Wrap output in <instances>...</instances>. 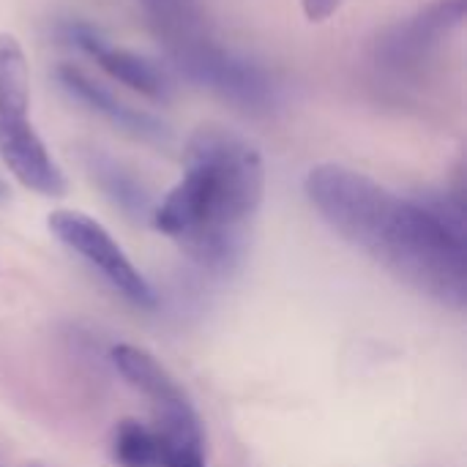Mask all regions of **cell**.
<instances>
[{
	"instance_id": "6da1fadb",
	"label": "cell",
	"mask_w": 467,
	"mask_h": 467,
	"mask_svg": "<svg viewBox=\"0 0 467 467\" xmlns=\"http://www.w3.org/2000/svg\"><path fill=\"white\" fill-rule=\"evenodd\" d=\"M304 192L323 222L419 293L462 309L467 301V219L457 192L400 197L345 164H317Z\"/></svg>"
},
{
	"instance_id": "7a4b0ae2",
	"label": "cell",
	"mask_w": 467,
	"mask_h": 467,
	"mask_svg": "<svg viewBox=\"0 0 467 467\" xmlns=\"http://www.w3.org/2000/svg\"><path fill=\"white\" fill-rule=\"evenodd\" d=\"M183 178L153 208V227L200 268L233 274L265 197L263 153L241 134L200 126L183 148Z\"/></svg>"
},
{
	"instance_id": "3957f363",
	"label": "cell",
	"mask_w": 467,
	"mask_h": 467,
	"mask_svg": "<svg viewBox=\"0 0 467 467\" xmlns=\"http://www.w3.org/2000/svg\"><path fill=\"white\" fill-rule=\"evenodd\" d=\"M0 159L41 197H63L68 181L30 120V68L22 44L0 33Z\"/></svg>"
},
{
	"instance_id": "277c9868",
	"label": "cell",
	"mask_w": 467,
	"mask_h": 467,
	"mask_svg": "<svg viewBox=\"0 0 467 467\" xmlns=\"http://www.w3.org/2000/svg\"><path fill=\"white\" fill-rule=\"evenodd\" d=\"M170 66L197 88L211 90L222 101L246 115H271L282 104V82L263 63L219 44L211 36L167 55Z\"/></svg>"
},
{
	"instance_id": "5b68a950",
	"label": "cell",
	"mask_w": 467,
	"mask_h": 467,
	"mask_svg": "<svg viewBox=\"0 0 467 467\" xmlns=\"http://www.w3.org/2000/svg\"><path fill=\"white\" fill-rule=\"evenodd\" d=\"M467 0H435L427 8L389 25L375 47L372 66L378 74L402 88L419 82L443 44L465 25Z\"/></svg>"
},
{
	"instance_id": "8992f818",
	"label": "cell",
	"mask_w": 467,
	"mask_h": 467,
	"mask_svg": "<svg viewBox=\"0 0 467 467\" xmlns=\"http://www.w3.org/2000/svg\"><path fill=\"white\" fill-rule=\"evenodd\" d=\"M49 233L71 249L77 257H82L93 271H99L126 301L142 309L156 306V290L150 282L140 274V268L129 260L123 246L88 213L79 211H52L49 219Z\"/></svg>"
},
{
	"instance_id": "52a82bcc",
	"label": "cell",
	"mask_w": 467,
	"mask_h": 467,
	"mask_svg": "<svg viewBox=\"0 0 467 467\" xmlns=\"http://www.w3.org/2000/svg\"><path fill=\"white\" fill-rule=\"evenodd\" d=\"M55 82L71 101L82 104L88 112L99 115L101 120L112 123L126 137H131L142 145H153V148H170L172 145V140H175L172 129L161 118L123 101L109 88L96 82L90 74L77 68L74 63H60L55 68Z\"/></svg>"
},
{
	"instance_id": "ba28073f",
	"label": "cell",
	"mask_w": 467,
	"mask_h": 467,
	"mask_svg": "<svg viewBox=\"0 0 467 467\" xmlns=\"http://www.w3.org/2000/svg\"><path fill=\"white\" fill-rule=\"evenodd\" d=\"M66 41H71L77 49H82L88 57H93L112 79L126 85L129 90L150 99V101H170L172 96V82L164 68H159L153 60L142 57L134 49L112 44L96 25L90 22H68L63 27Z\"/></svg>"
},
{
	"instance_id": "9c48e42d",
	"label": "cell",
	"mask_w": 467,
	"mask_h": 467,
	"mask_svg": "<svg viewBox=\"0 0 467 467\" xmlns=\"http://www.w3.org/2000/svg\"><path fill=\"white\" fill-rule=\"evenodd\" d=\"M109 358H112L115 369L120 372V378L150 402L156 419L170 416V410L178 413V410L194 408L192 400L186 397V391L181 389V383L170 375V369L145 348L115 345Z\"/></svg>"
},
{
	"instance_id": "30bf717a",
	"label": "cell",
	"mask_w": 467,
	"mask_h": 467,
	"mask_svg": "<svg viewBox=\"0 0 467 467\" xmlns=\"http://www.w3.org/2000/svg\"><path fill=\"white\" fill-rule=\"evenodd\" d=\"M82 167L88 178L99 186V192L129 219L142 222L153 216V197L150 189L142 183V178L129 170L120 159L109 156L101 148H88L82 153Z\"/></svg>"
},
{
	"instance_id": "8fae6325",
	"label": "cell",
	"mask_w": 467,
	"mask_h": 467,
	"mask_svg": "<svg viewBox=\"0 0 467 467\" xmlns=\"http://www.w3.org/2000/svg\"><path fill=\"white\" fill-rule=\"evenodd\" d=\"M140 3L150 19L156 38L164 47V55L178 52L211 36V27L197 0H140Z\"/></svg>"
},
{
	"instance_id": "7c38bea8",
	"label": "cell",
	"mask_w": 467,
	"mask_h": 467,
	"mask_svg": "<svg viewBox=\"0 0 467 467\" xmlns=\"http://www.w3.org/2000/svg\"><path fill=\"white\" fill-rule=\"evenodd\" d=\"M112 460L120 467H161V441L153 427L123 419L112 430Z\"/></svg>"
},
{
	"instance_id": "4fadbf2b",
	"label": "cell",
	"mask_w": 467,
	"mask_h": 467,
	"mask_svg": "<svg viewBox=\"0 0 467 467\" xmlns=\"http://www.w3.org/2000/svg\"><path fill=\"white\" fill-rule=\"evenodd\" d=\"M161 441V467H208L202 421H175L153 427Z\"/></svg>"
},
{
	"instance_id": "5bb4252c",
	"label": "cell",
	"mask_w": 467,
	"mask_h": 467,
	"mask_svg": "<svg viewBox=\"0 0 467 467\" xmlns=\"http://www.w3.org/2000/svg\"><path fill=\"white\" fill-rule=\"evenodd\" d=\"M301 5L309 22H326L328 16L339 11L342 0H301Z\"/></svg>"
},
{
	"instance_id": "9a60e30c",
	"label": "cell",
	"mask_w": 467,
	"mask_h": 467,
	"mask_svg": "<svg viewBox=\"0 0 467 467\" xmlns=\"http://www.w3.org/2000/svg\"><path fill=\"white\" fill-rule=\"evenodd\" d=\"M3 200H8V189H5V183L0 181V202H3Z\"/></svg>"
},
{
	"instance_id": "2e32d148",
	"label": "cell",
	"mask_w": 467,
	"mask_h": 467,
	"mask_svg": "<svg viewBox=\"0 0 467 467\" xmlns=\"http://www.w3.org/2000/svg\"><path fill=\"white\" fill-rule=\"evenodd\" d=\"M33 467H38V465H33Z\"/></svg>"
}]
</instances>
